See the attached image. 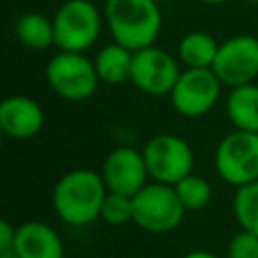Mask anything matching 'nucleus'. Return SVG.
<instances>
[{
    "label": "nucleus",
    "instance_id": "1",
    "mask_svg": "<svg viewBox=\"0 0 258 258\" xmlns=\"http://www.w3.org/2000/svg\"><path fill=\"white\" fill-rule=\"evenodd\" d=\"M107 185L101 171L77 167L67 171L52 187V210L69 226H87L99 220Z\"/></svg>",
    "mask_w": 258,
    "mask_h": 258
},
{
    "label": "nucleus",
    "instance_id": "2",
    "mask_svg": "<svg viewBox=\"0 0 258 258\" xmlns=\"http://www.w3.org/2000/svg\"><path fill=\"white\" fill-rule=\"evenodd\" d=\"M103 16L113 40L133 52L155 44L161 32V10L155 0H105Z\"/></svg>",
    "mask_w": 258,
    "mask_h": 258
},
{
    "label": "nucleus",
    "instance_id": "3",
    "mask_svg": "<svg viewBox=\"0 0 258 258\" xmlns=\"http://www.w3.org/2000/svg\"><path fill=\"white\" fill-rule=\"evenodd\" d=\"M52 24L58 50L87 52L99 40L105 16L91 0H64L56 8Z\"/></svg>",
    "mask_w": 258,
    "mask_h": 258
},
{
    "label": "nucleus",
    "instance_id": "4",
    "mask_svg": "<svg viewBox=\"0 0 258 258\" xmlns=\"http://www.w3.org/2000/svg\"><path fill=\"white\" fill-rule=\"evenodd\" d=\"M185 208L175 187L159 181L145 183L133 196V224L149 234H169L183 220Z\"/></svg>",
    "mask_w": 258,
    "mask_h": 258
},
{
    "label": "nucleus",
    "instance_id": "5",
    "mask_svg": "<svg viewBox=\"0 0 258 258\" xmlns=\"http://www.w3.org/2000/svg\"><path fill=\"white\" fill-rule=\"evenodd\" d=\"M48 87L64 101H85L95 95L99 75L93 58L85 52L58 50L44 69Z\"/></svg>",
    "mask_w": 258,
    "mask_h": 258
},
{
    "label": "nucleus",
    "instance_id": "6",
    "mask_svg": "<svg viewBox=\"0 0 258 258\" xmlns=\"http://www.w3.org/2000/svg\"><path fill=\"white\" fill-rule=\"evenodd\" d=\"M214 167L226 183L240 187L258 179V133L234 129L216 147Z\"/></svg>",
    "mask_w": 258,
    "mask_h": 258
},
{
    "label": "nucleus",
    "instance_id": "7",
    "mask_svg": "<svg viewBox=\"0 0 258 258\" xmlns=\"http://www.w3.org/2000/svg\"><path fill=\"white\" fill-rule=\"evenodd\" d=\"M149 177L159 183L175 185L181 177L194 171L191 145L173 133H159L145 141L141 147Z\"/></svg>",
    "mask_w": 258,
    "mask_h": 258
},
{
    "label": "nucleus",
    "instance_id": "8",
    "mask_svg": "<svg viewBox=\"0 0 258 258\" xmlns=\"http://www.w3.org/2000/svg\"><path fill=\"white\" fill-rule=\"evenodd\" d=\"M222 87L224 83L214 69H183L167 97L181 117L194 119L210 113L218 105Z\"/></svg>",
    "mask_w": 258,
    "mask_h": 258
},
{
    "label": "nucleus",
    "instance_id": "9",
    "mask_svg": "<svg viewBox=\"0 0 258 258\" xmlns=\"http://www.w3.org/2000/svg\"><path fill=\"white\" fill-rule=\"evenodd\" d=\"M179 58L169 54L167 50L151 44L145 48H139L133 52V64H131V83L145 95L161 97L169 95L181 69Z\"/></svg>",
    "mask_w": 258,
    "mask_h": 258
},
{
    "label": "nucleus",
    "instance_id": "10",
    "mask_svg": "<svg viewBox=\"0 0 258 258\" xmlns=\"http://www.w3.org/2000/svg\"><path fill=\"white\" fill-rule=\"evenodd\" d=\"M212 69L228 89L254 83L258 79V38L236 34L220 42Z\"/></svg>",
    "mask_w": 258,
    "mask_h": 258
},
{
    "label": "nucleus",
    "instance_id": "11",
    "mask_svg": "<svg viewBox=\"0 0 258 258\" xmlns=\"http://www.w3.org/2000/svg\"><path fill=\"white\" fill-rule=\"evenodd\" d=\"M101 177L109 191L135 196L145 183H149V171L145 165V157L141 149L121 145L107 153Z\"/></svg>",
    "mask_w": 258,
    "mask_h": 258
},
{
    "label": "nucleus",
    "instance_id": "12",
    "mask_svg": "<svg viewBox=\"0 0 258 258\" xmlns=\"http://www.w3.org/2000/svg\"><path fill=\"white\" fill-rule=\"evenodd\" d=\"M44 111L40 103L28 95H10L0 103V129L4 135L26 141L40 133Z\"/></svg>",
    "mask_w": 258,
    "mask_h": 258
},
{
    "label": "nucleus",
    "instance_id": "13",
    "mask_svg": "<svg viewBox=\"0 0 258 258\" xmlns=\"http://www.w3.org/2000/svg\"><path fill=\"white\" fill-rule=\"evenodd\" d=\"M12 258H64V242L60 234L38 220L16 226Z\"/></svg>",
    "mask_w": 258,
    "mask_h": 258
},
{
    "label": "nucleus",
    "instance_id": "14",
    "mask_svg": "<svg viewBox=\"0 0 258 258\" xmlns=\"http://www.w3.org/2000/svg\"><path fill=\"white\" fill-rule=\"evenodd\" d=\"M99 81L105 85H123L131 79V64H133V50L119 44L109 42L101 46L93 58Z\"/></svg>",
    "mask_w": 258,
    "mask_h": 258
},
{
    "label": "nucleus",
    "instance_id": "15",
    "mask_svg": "<svg viewBox=\"0 0 258 258\" xmlns=\"http://www.w3.org/2000/svg\"><path fill=\"white\" fill-rule=\"evenodd\" d=\"M226 115L234 129L258 133V85L232 87L226 97Z\"/></svg>",
    "mask_w": 258,
    "mask_h": 258
},
{
    "label": "nucleus",
    "instance_id": "16",
    "mask_svg": "<svg viewBox=\"0 0 258 258\" xmlns=\"http://www.w3.org/2000/svg\"><path fill=\"white\" fill-rule=\"evenodd\" d=\"M220 42L204 30H191L177 42V58L185 69H212Z\"/></svg>",
    "mask_w": 258,
    "mask_h": 258
},
{
    "label": "nucleus",
    "instance_id": "17",
    "mask_svg": "<svg viewBox=\"0 0 258 258\" xmlns=\"http://www.w3.org/2000/svg\"><path fill=\"white\" fill-rule=\"evenodd\" d=\"M16 38L22 46L30 50H44L54 44V24L52 18L40 12H26L16 20Z\"/></svg>",
    "mask_w": 258,
    "mask_h": 258
},
{
    "label": "nucleus",
    "instance_id": "18",
    "mask_svg": "<svg viewBox=\"0 0 258 258\" xmlns=\"http://www.w3.org/2000/svg\"><path fill=\"white\" fill-rule=\"evenodd\" d=\"M232 212L242 230H248L258 236V179L236 187Z\"/></svg>",
    "mask_w": 258,
    "mask_h": 258
},
{
    "label": "nucleus",
    "instance_id": "19",
    "mask_svg": "<svg viewBox=\"0 0 258 258\" xmlns=\"http://www.w3.org/2000/svg\"><path fill=\"white\" fill-rule=\"evenodd\" d=\"M175 194L179 198V202L183 204L185 212H198L204 210L210 200H212V185L204 175L198 173H187L185 177H181L175 185Z\"/></svg>",
    "mask_w": 258,
    "mask_h": 258
},
{
    "label": "nucleus",
    "instance_id": "20",
    "mask_svg": "<svg viewBox=\"0 0 258 258\" xmlns=\"http://www.w3.org/2000/svg\"><path fill=\"white\" fill-rule=\"evenodd\" d=\"M99 220H103L109 226H125L133 222V196L107 191L101 206Z\"/></svg>",
    "mask_w": 258,
    "mask_h": 258
},
{
    "label": "nucleus",
    "instance_id": "21",
    "mask_svg": "<svg viewBox=\"0 0 258 258\" xmlns=\"http://www.w3.org/2000/svg\"><path fill=\"white\" fill-rule=\"evenodd\" d=\"M226 258H258V236L240 228L228 242Z\"/></svg>",
    "mask_w": 258,
    "mask_h": 258
},
{
    "label": "nucleus",
    "instance_id": "22",
    "mask_svg": "<svg viewBox=\"0 0 258 258\" xmlns=\"http://www.w3.org/2000/svg\"><path fill=\"white\" fill-rule=\"evenodd\" d=\"M14 240H16V226H12L8 220H2L0 222V254L2 256H12Z\"/></svg>",
    "mask_w": 258,
    "mask_h": 258
},
{
    "label": "nucleus",
    "instance_id": "23",
    "mask_svg": "<svg viewBox=\"0 0 258 258\" xmlns=\"http://www.w3.org/2000/svg\"><path fill=\"white\" fill-rule=\"evenodd\" d=\"M183 258H218V256L212 254V252H208V250H191Z\"/></svg>",
    "mask_w": 258,
    "mask_h": 258
},
{
    "label": "nucleus",
    "instance_id": "24",
    "mask_svg": "<svg viewBox=\"0 0 258 258\" xmlns=\"http://www.w3.org/2000/svg\"><path fill=\"white\" fill-rule=\"evenodd\" d=\"M198 2H202V4H222L226 0H198Z\"/></svg>",
    "mask_w": 258,
    "mask_h": 258
},
{
    "label": "nucleus",
    "instance_id": "25",
    "mask_svg": "<svg viewBox=\"0 0 258 258\" xmlns=\"http://www.w3.org/2000/svg\"><path fill=\"white\" fill-rule=\"evenodd\" d=\"M246 2H250V4H258V0H246Z\"/></svg>",
    "mask_w": 258,
    "mask_h": 258
}]
</instances>
